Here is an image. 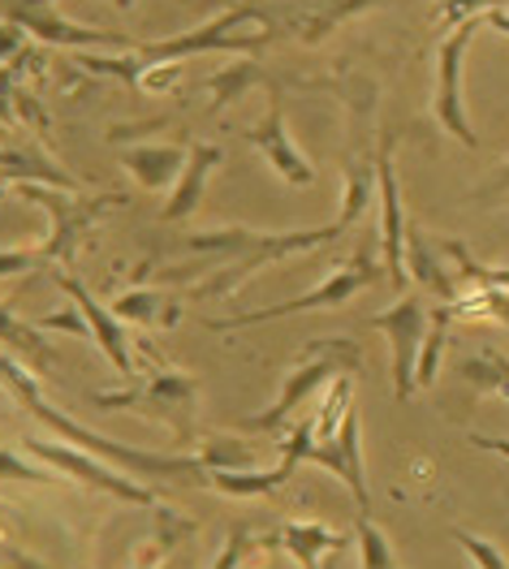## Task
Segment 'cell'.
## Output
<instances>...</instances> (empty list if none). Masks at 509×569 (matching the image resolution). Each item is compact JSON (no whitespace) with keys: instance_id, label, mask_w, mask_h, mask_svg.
<instances>
[{"instance_id":"cell-4","label":"cell","mask_w":509,"mask_h":569,"mask_svg":"<svg viewBox=\"0 0 509 569\" xmlns=\"http://www.w3.org/2000/svg\"><path fill=\"white\" fill-rule=\"evenodd\" d=\"M91 401L100 410H139L147 419L164 423L173 431V449H186L194 440V423H199V385L194 376L182 371H151L126 392H91Z\"/></svg>"},{"instance_id":"cell-21","label":"cell","mask_w":509,"mask_h":569,"mask_svg":"<svg viewBox=\"0 0 509 569\" xmlns=\"http://www.w3.org/2000/svg\"><path fill=\"white\" fill-rule=\"evenodd\" d=\"M293 470L298 466L290 462H277L272 470H217L212 475V492H224V497H238V500H251V497H268V492H277L281 483H290Z\"/></svg>"},{"instance_id":"cell-22","label":"cell","mask_w":509,"mask_h":569,"mask_svg":"<svg viewBox=\"0 0 509 569\" xmlns=\"http://www.w3.org/2000/svg\"><path fill=\"white\" fill-rule=\"evenodd\" d=\"M156 518H160V522H156V535L139 548V557H134L126 569H156L169 552H173V548H178V543H182V539H190V535L199 531V522H194V518L169 513V509H160Z\"/></svg>"},{"instance_id":"cell-18","label":"cell","mask_w":509,"mask_h":569,"mask_svg":"<svg viewBox=\"0 0 509 569\" xmlns=\"http://www.w3.org/2000/svg\"><path fill=\"white\" fill-rule=\"evenodd\" d=\"M458 380L471 389V397H497L509 406V355L497 346H475L458 358Z\"/></svg>"},{"instance_id":"cell-36","label":"cell","mask_w":509,"mask_h":569,"mask_svg":"<svg viewBox=\"0 0 509 569\" xmlns=\"http://www.w3.org/2000/svg\"><path fill=\"white\" fill-rule=\"evenodd\" d=\"M471 445H479V449H492V453L509 458V440H506V436H471Z\"/></svg>"},{"instance_id":"cell-9","label":"cell","mask_w":509,"mask_h":569,"mask_svg":"<svg viewBox=\"0 0 509 569\" xmlns=\"http://www.w3.org/2000/svg\"><path fill=\"white\" fill-rule=\"evenodd\" d=\"M18 194L22 199H31V203H43V212L52 216V238L43 242V259H70L73 254V242L91 229V220L104 212L109 203H117L112 194H104V199H66V194H73V190H66V194H57V186H48V181H18Z\"/></svg>"},{"instance_id":"cell-12","label":"cell","mask_w":509,"mask_h":569,"mask_svg":"<svg viewBox=\"0 0 509 569\" xmlns=\"http://www.w3.org/2000/svg\"><path fill=\"white\" fill-rule=\"evenodd\" d=\"M406 272L419 284V293H428L437 302L453 307L462 298V281H458L453 259L445 254V238H428L419 224L406 229Z\"/></svg>"},{"instance_id":"cell-38","label":"cell","mask_w":509,"mask_h":569,"mask_svg":"<svg viewBox=\"0 0 509 569\" xmlns=\"http://www.w3.org/2000/svg\"><path fill=\"white\" fill-rule=\"evenodd\" d=\"M112 4H121V9H130V4H134V0H112Z\"/></svg>"},{"instance_id":"cell-23","label":"cell","mask_w":509,"mask_h":569,"mask_svg":"<svg viewBox=\"0 0 509 569\" xmlns=\"http://www.w3.org/2000/svg\"><path fill=\"white\" fill-rule=\"evenodd\" d=\"M449 332H453V307H449V302H437L432 323H428V337H423V350H419V392L437 385L440 358H445V346H449Z\"/></svg>"},{"instance_id":"cell-2","label":"cell","mask_w":509,"mask_h":569,"mask_svg":"<svg viewBox=\"0 0 509 569\" xmlns=\"http://www.w3.org/2000/svg\"><path fill=\"white\" fill-rule=\"evenodd\" d=\"M363 367V350L350 341V337H320V341H307L302 355L293 358V367L286 371L281 389H277V401L259 415H247L242 427L247 431H277L293 419V410L311 397L316 389H325L328 380H341V376H355Z\"/></svg>"},{"instance_id":"cell-37","label":"cell","mask_w":509,"mask_h":569,"mask_svg":"<svg viewBox=\"0 0 509 569\" xmlns=\"http://www.w3.org/2000/svg\"><path fill=\"white\" fill-rule=\"evenodd\" d=\"M341 566H346V552H332V557H328L320 569H341Z\"/></svg>"},{"instance_id":"cell-20","label":"cell","mask_w":509,"mask_h":569,"mask_svg":"<svg viewBox=\"0 0 509 569\" xmlns=\"http://www.w3.org/2000/svg\"><path fill=\"white\" fill-rule=\"evenodd\" d=\"M13 22L18 27H27L36 39H48V43H66V48H78V52H87V48H112V52H126V48H139V43H130L126 36H109V31H82V27H66V22H57V18H43V13H13Z\"/></svg>"},{"instance_id":"cell-13","label":"cell","mask_w":509,"mask_h":569,"mask_svg":"<svg viewBox=\"0 0 509 569\" xmlns=\"http://www.w3.org/2000/svg\"><path fill=\"white\" fill-rule=\"evenodd\" d=\"M52 281L61 284L66 293H70L73 302H78V311L87 316L91 323V341L104 350V358L112 362V371L117 376H126V380H134V358H130V337H126V323L112 316V307H100L82 284L73 281V277H52Z\"/></svg>"},{"instance_id":"cell-27","label":"cell","mask_w":509,"mask_h":569,"mask_svg":"<svg viewBox=\"0 0 509 569\" xmlns=\"http://www.w3.org/2000/svg\"><path fill=\"white\" fill-rule=\"evenodd\" d=\"M355 548H359V561L363 569H398V557H393V543L389 535L380 531L367 513L355 518Z\"/></svg>"},{"instance_id":"cell-33","label":"cell","mask_w":509,"mask_h":569,"mask_svg":"<svg viewBox=\"0 0 509 569\" xmlns=\"http://www.w3.org/2000/svg\"><path fill=\"white\" fill-rule=\"evenodd\" d=\"M36 328H39V332H70V337H91V323H87V316L78 311V302H73V307H61V311H52V316H39Z\"/></svg>"},{"instance_id":"cell-8","label":"cell","mask_w":509,"mask_h":569,"mask_svg":"<svg viewBox=\"0 0 509 569\" xmlns=\"http://www.w3.org/2000/svg\"><path fill=\"white\" fill-rule=\"evenodd\" d=\"M268 91H272L268 112H263V121H255L251 130H247V142L263 156V164L286 181V186H302V190H307V186H316V164H311V160L302 156V147L293 142L290 121H286L281 87H277V82H268Z\"/></svg>"},{"instance_id":"cell-34","label":"cell","mask_w":509,"mask_h":569,"mask_svg":"<svg viewBox=\"0 0 509 569\" xmlns=\"http://www.w3.org/2000/svg\"><path fill=\"white\" fill-rule=\"evenodd\" d=\"M0 479H22V483H52V475H48V470H39V466H27L22 458H13L9 449H0Z\"/></svg>"},{"instance_id":"cell-14","label":"cell","mask_w":509,"mask_h":569,"mask_svg":"<svg viewBox=\"0 0 509 569\" xmlns=\"http://www.w3.org/2000/svg\"><path fill=\"white\" fill-rule=\"evenodd\" d=\"M385 0H307V4H293L281 9L277 22H281V36H298L302 43H320L328 39L341 22L359 18L367 9H376Z\"/></svg>"},{"instance_id":"cell-3","label":"cell","mask_w":509,"mask_h":569,"mask_svg":"<svg viewBox=\"0 0 509 569\" xmlns=\"http://www.w3.org/2000/svg\"><path fill=\"white\" fill-rule=\"evenodd\" d=\"M385 277V259L380 247H359L341 268H332L325 281L311 284L307 293H298L290 302H277V307H263V311H242V316H224V320H208V328L217 332H233V328H251V323H272L286 320V316H307V311H332V307H346L355 293H363L367 284H376Z\"/></svg>"},{"instance_id":"cell-19","label":"cell","mask_w":509,"mask_h":569,"mask_svg":"<svg viewBox=\"0 0 509 569\" xmlns=\"http://www.w3.org/2000/svg\"><path fill=\"white\" fill-rule=\"evenodd\" d=\"M371 194H376V151H350L346 169H341V216H337V224L355 229L363 220Z\"/></svg>"},{"instance_id":"cell-5","label":"cell","mask_w":509,"mask_h":569,"mask_svg":"<svg viewBox=\"0 0 509 569\" xmlns=\"http://www.w3.org/2000/svg\"><path fill=\"white\" fill-rule=\"evenodd\" d=\"M483 27H488V13H471L458 27H449V36L440 39L437 48V82H432V112H437V121L445 126L449 139L471 147V151L483 139H479V130H475L471 117H467V104H462V61H467L475 36Z\"/></svg>"},{"instance_id":"cell-15","label":"cell","mask_w":509,"mask_h":569,"mask_svg":"<svg viewBox=\"0 0 509 569\" xmlns=\"http://www.w3.org/2000/svg\"><path fill=\"white\" fill-rule=\"evenodd\" d=\"M117 160L143 190H173V181L182 178L186 160H190V147H182V142H143V147H126Z\"/></svg>"},{"instance_id":"cell-28","label":"cell","mask_w":509,"mask_h":569,"mask_svg":"<svg viewBox=\"0 0 509 569\" xmlns=\"http://www.w3.org/2000/svg\"><path fill=\"white\" fill-rule=\"evenodd\" d=\"M194 458L208 466L212 475H217V470H255L251 449H247L238 436H208Z\"/></svg>"},{"instance_id":"cell-11","label":"cell","mask_w":509,"mask_h":569,"mask_svg":"<svg viewBox=\"0 0 509 569\" xmlns=\"http://www.w3.org/2000/svg\"><path fill=\"white\" fill-rule=\"evenodd\" d=\"M307 462L332 470V475L350 488V497H355V505H359V513L371 518V492H367V475H363V427H359V410H350V415H346V423L337 427V436L325 440V445H316V449L307 453Z\"/></svg>"},{"instance_id":"cell-31","label":"cell","mask_w":509,"mask_h":569,"mask_svg":"<svg viewBox=\"0 0 509 569\" xmlns=\"http://www.w3.org/2000/svg\"><path fill=\"white\" fill-rule=\"evenodd\" d=\"M449 535H453V543H458V548H462V552H467V557H471V561H475L479 569H509L506 552H501V548H497L492 539H483V535L462 531V527H453Z\"/></svg>"},{"instance_id":"cell-16","label":"cell","mask_w":509,"mask_h":569,"mask_svg":"<svg viewBox=\"0 0 509 569\" xmlns=\"http://www.w3.org/2000/svg\"><path fill=\"white\" fill-rule=\"evenodd\" d=\"M277 548L290 552L298 569H320L332 552H350L355 535L332 531L325 522H286V527H277Z\"/></svg>"},{"instance_id":"cell-35","label":"cell","mask_w":509,"mask_h":569,"mask_svg":"<svg viewBox=\"0 0 509 569\" xmlns=\"http://www.w3.org/2000/svg\"><path fill=\"white\" fill-rule=\"evenodd\" d=\"M39 263H48L43 259V250H0V277H22V272H31Z\"/></svg>"},{"instance_id":"cell-17","label":"cell","mask_w":509,"mask_h":569,"mask_svg":"<svg viewBox=\"0 0 509 569\" xmlns=\"http://www.w3.org/2000/svg\"><path fill=\"white\" fill-rule=\"evenodd\" d=\"M220 160H224V151H220L217 142H194L190 147V160H186L182 178L173 181V190H169V208H164V220H186V216L194 212L199 203H203V190H208V178L220 169Z\"/></svg>"},{"instance_id":"cell-25","label":"cell","mask_w":509,"mask_h":569,"mask_svg":"<svg viewBox=\"0 0 509 569\" xmlns=\"http://www.w3.org/2000/svg\"><path fill=\"white\" fill-rule=\"evenodd\" d=\"M355 410V380L350 376H341V380H332V389L325 392V401H320V415H311L316 419V445H325L337 436V427L346 423V415Z\"/></svg>"},{"instance_id":"cell-29","label":"cell","mask_w":509,"mask_h":569,"mask_svg":"<svg viewBox=\"0 0 509 569\" xmlns=\"http://www.w3.org/2000/svg\"><path fill=\"white\" fill-rule=\"evenodd\" d=\"M259 82H268V73H259L255 66H229V70H220L208 78V96H212V112L220 104H229V100H238L247 87H259Z\"/></svg>"},{"instance_id":"cell-30","label":"cell","mask_w":509,"mask_h":569,"mask_svg":"<svg viewBox=\"0 0 509 569\" xmlns=\"http://www.w3.org/2000/svg\"><path fill=\"white\" fill-rule=\"evenodd\" d=\"M160 311H164V293L160 289H126L112 302V316L121 323H160Z\"/></svg>"},{"instance_id":"cell-32","label":"cell","mask_w":509,"mask_h":569,"mask_svg":"<svg viewBox=\"0 0 509 569\" xmlns=\"http://www.w3.org/2000/svg\"><path fill=\"white\" fill-rule=\"evenodd\" d=\"M471 199L475 203H509V156H501L492 169H488V178L471 186Z\"/></svg>"},{"instance_id":"cell-24","label":"cell","mask_w":509,"mask_h":569,"mask_svg":"<svg viewBox=\"0 0 509 569\" xmlns=\"http://www.w3.org/2000/svg\"><path fill=\"white\" fill-rule=\"evenodd\" d=\"M0 346H4V350H9L13 358H22V362H36V367L52 362L48 346L39 341V328H36V323L13 320V316H9L4 307H0Z\"/></svg>"},{"instance_id":"cell-26","label":"cell","mask_w":509,"mask_h":569,"mask_svg":"<svg viewBox=\"0 0 509 569\" xmlns=\"http://www.w3.org/2000/svg\"><path fill=\"white\" fill-rule=\"evenodd\" d=\"M259 548H277V531H251L247 522H238L224 539V548L217 552L212 569H242V561Z\"/></svg>"},{"instance_id":"cell-1","label":"cell","mask_w":509,"mask_h":569,"mask_svg":"<svg viewBox=\"0 0 509 569\" xmlns=\"http://www.w3.org/2000/svg\"><path fill=\"white\" fill-rule=\"evenodd\" d=\"M346 233V224H316V229H290V233H263V229H247V224H229V229H203V233H190L182 238L190 254H199L194 268H186L178 281H186L190 272L208 281L194 284V298H224L233 293L238 284L251 277L255 268H268V263H281L293 259L302 250H316L325 242H337Z\"/></svg>"},{"instance_id":"cell-7","label":"cell","mask_w":509,"mask_h":569,"mask_svg":"<svg viewBox=\"0 0 509 569\" xmlns=\"http://www.w3.org/2000/svg\"><path fill=\"white\" fill-rule=\"evenodd\" d=\"M393 147H398L393 130H385L376 139V199H380V238H376V247H380V259H385L389 284L398 293H406V284H410V272H406V229H410V220H406V208H401Z\"/></svg>"},{"instance_id":"cell-6","label":"cell","mask_w":509,"mask_h":569,"mask_svg":"<svg viewBox=\"0 0 509 569\" xmlns=\"http://www.w3.org/2000/svg\"><path fill=\"white\" fill-rule=\"evenodd\" d=\"M367 323L389 337V355H393V397H398V401H410V397L419 392V350H423V337H428V323H432L428 293L406 289V293H398L393 307H385L380 316H371Z\"/></svg>"},{"instance_id":"cell-10","label":"cell","mask_w":509,"mask_h":569,"mask_svg":"<svg viewBox=\"0 0 509 569\" xmlns=\"http://www.w3.org/2000/svg\"><path fill=\"white\" fill-rule=\"evenodd\" d=\"M27 453H36L39 462H48L52 470H61V475H70L78 483H87V488H100V492H109L117 500H130V505H156V497L139 488L130 475H117L109 466H100L91 453H78L70 445H61V440H27Z\"/></svg>"}]
</instances>
